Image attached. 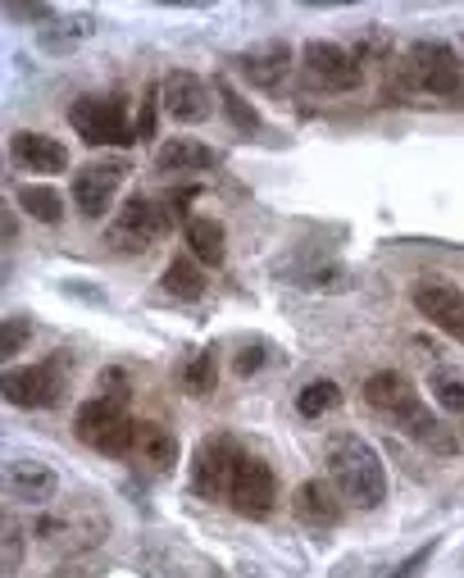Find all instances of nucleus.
<instances>
[{
	"label": "nucleus",
	"instance_id": "f257e3e1",
	"mask_svg": "<svg viewBox=\"0 0 464 578\" xmlns=\"http://www.w3.org/2000/svg\"><path fill=\"white\" fill-rule=\"evenodd\" d=\"M328 479L341 492V501H351V506H360V511H378L387 501L382 455L356 433H337L328 442Z\"/></svg>",
	"mask_w": 464,
	"mask_h": 578
},
{
	"label": "nucleus",
	"instance_id": "f03ea898",
	"mask_svg": "<svg viewBox=\"0 0 464 578\" xmlns=\"http://www.w3.org/2000/svg\"><path fill=\"white\" fill-rule=\"evenodd\" d=\"M73 433L83 438L101 455H128L137 451V419H128V406L92 397L87 406H77L73 414Z\"/></svg>",
	"mask_w": 464,
	"mask_h": 578
},
{
	"label": "nucleus",
	"instance_id": "7ed1b4c3",
	"mask_svg": "<svg viewBox=\"0 0 464 578\" xmlns=\"http://www.w3.org/2000/svg\"><path fill=\"white\" fill-rule=\"evenodd\" d=\"M68 124L87 146H128L137 141V128L128 124L124 96H77L68 105Z\"/></svg>",
	"mask_w": 464,
	"mask_h": 578
},
{
	"label": "nucleus",
	"instance_id": "20e7f679",
	"mask_svg": "<svg viewBox=\"0 0 464 578\" xmlns=\"http://www.w3.org/2000/svg\"><path fill=\"white\" fill-rule=\"evenodd\" d=\"M169 228H173V214L160 201L133 197L109 223V246L119 255H146L160 238H169Z\"/></svg>",
	"mask_w": 464,
	"mask_h": 578
},
{
	"label": "nucleus",
	"instance_id": "39448f33",
	"mask_svg": "<svg viewBox=\"0 0 464 578\" xmlns=\"http://www.w3.org/2000/svg\"><path fill=\"white\" fill-rule=\"evenodd\" d=\"M0 388H6V401L19 410H51V406H60V392H64V356L46 360V365H28V369L10 365Z\"/></svg>",
	"mask_w": 464,
	"mask_h": 578
},
{
	"label": "nucleus",
	"instance_id": "423d86ee",
	"mask_svg": "<svg viewBox=\"0 0 464 578\" xmlns=\"http://www.w3.org/2000/svg\"><path fill=\"white\" fill-rule=\"evenodd\" d=\"M410 78L433 96H464V64L446 42H414L405 55Z\"/></svg>",
	"mask_w": 464,
	"mask_h": 578
},
{
	"label": "nucleus",
	"instance_id": "0eeeda50",
	"mask_svg": "<svg viewBox=\"0 0 464 578\" xmlns=\"http://www.w3.org/2000/svg\"><path fill=\"white\" fill-rule=\"evenodd\" d=\"M228 501L242 519H268L274 515V501H278L274 470H268L260 455H242L238 474H232V487H228Z\"/></svg>",
	"mask_w": 464,
	"mask_h": 578
},
{
	"label": "nucleus",
	"instance_id": "6e6552de",
	"mask_svg": "<svg viewBox=\"0 0 464 578\" xmlns=\"http://www.w3.org/2000/svg\"><path fill=\"white\" fill-rule=\"evenodd\" d=\"M128 178V165L124 160H96V165H83L73 174V206L83 219H105V210H114V197Z\"/></svg>",
	"mask_w": 464,
	"mask_h": 578
},
{
	"label": "nucleus",
	"instance_id": "1a4fd4ad",
	"mask_svg": "<svg viewBox=\"0 0 464 578\" xmlns=\"http://www.w3.org/2000/svg\"><path fill=\"white\" fill-rule=\"evenodd\" d=\"M105 533H109V519H101L96 511H68V515H51L36 524V537L46 547H55L60 556H87Z\"/></svg>",
	"mask_w": 464,
	"mask_h": 578
},
{
	"label": "nucleus",
	"instance_id": "9d476101",
	"mask_svg": "<svg viewBox=\"0 0 464 578\" xmlns=\"http://www.w3.org/2000/svg\"><path fill=\"white\" fill-rule=\"evenodd\" d=\"M300 60H305V73H309V78H315L324 92H356V87L365 83L360 55H351V51L337 46V42H309V46L300 51Z\"/></svg>",
	"mask_w": 464,
	"mask_h": 578
},
{
	"label": "nucleus",
	"instance_id": "9b49d317",
	"mask_svg": "<svg viewBox=\"0 0 464 578\" xmlns=\"http://www.w3.org/2000/svg\"><path fill=\"white\" fill-rule=\"evenodd\" d=\"M414 311L442 328L451 341H464V292L451 279H419L414 283Z\"/></svg>",
	"mask_w": 464,
	"mask_h": 578
},
{
	"label": "nucleus",
	"instance_id": "f8f14e48",
	"mask_svg": "<svg viewBox=\"0 0 464 578\" xmlns=\"http://www.w3.org/2000/svg\"><path fill=\"white\" fill-rule=\"evenodd\" d=\"M238 460H242V451L232 446V438H205L197 446V465H191V487L210 501L228 496L232 474H238Z\"/></svg>",
	"mask_w": 464,
	"mask_h": 578
},
{
	"label": "nucleus",
	"instance_id": "ddd939ff",
	"mask_svg": "<svg viewBox=\"0 0 464 578\" xmlns=\"http://www.w3.org/2000/svg\"><path fill=\"white\" fill-rule=\"evenodd\" d=\"M60 492V474L46 465V460H10L6 465V496L19 501V506H51Z\"/></svg>",
	"mask_w": 464,
	"mask_h": 578
},
{
	"label": "nucleus",
	"instance_id": "4468645a",
	"mask_svg": "<svg viewBox=\"0 0 464 578\" xmlns=\"http://www.w3.org/2000/svg\"><path fill=\"white\" fill-rule=\"evenodd\" d=\"M160 101L169 109V119H178V124H205L210 119V87L197 78V73H187V69L165 73Z\"/></svg>",
	"mask_w": 464,
	"mask_h": 578
},
{
	"label": "nucleus",
	"instance_id": "2eb2a0df",
	"mask_svg": "<svg viewBox=\"0 0 464 578\" xmlns=\"http://www.w3.org/2000/svg\"><path fill=\"white\" fill-rule=\"evenodd\" d=\"M365 401H369V410L382 414L387 423H401L414 406H423L419 392H414V382H410L405 374H397V369H378V374H369V382H365Z\"/></svg>",
	"mask_w": 464,
	"mask_h": 578
},
{
	"label": "nucleus",
	"instance_id": "dca6fc26",
	"mask_svg": "<svg viewBox=\"0 0 464 578\" xmlns=\"http://www.w3.org/2000/svg\"><path fill=\"white\" fill-rule=\"evenodd\" d=\"M292 515L305 524V528H315V533H328L341 524V492L324 479H305L296 492H292Z\"/></svg>",
	"mask_w": 464,
	"mask_h": 578
},
{
	"label": "nucleus",
	"instance_id": "f3484780",
	"mask_svg": "<svg viewBox=\"0 0 464 578\" xmlns=\"http://www.w3.org/2000/svg\"><path fill=\"white\" fill-rule=\"evenodd\" d=\"M242 73H246L251 87H260V92H278V87L292 78V46H287V42L251 46V51L242 55Z\"/></svg>",
	"mask_w": 464,
	"mask_h": 578
},
{
	"label": "nucleus",
	"instance_id": "a211bd4d",
	"mask_svg": "<svg viewBox=\"0 0 464 578\" xmlns=\"http://www.w3.org/2000/svg\"><path fill=\"white\" fill-rule=\"evenodd\" d=\"M10 156L28 174H64L68 169V146L46 137V133H19L14 146H10Z\"/></svg>",
	"mask_w": 464,
	"mask_h": 578
},
{
	"label": "nucleus",
	"instance_id": "6ab92c4d",
	"mask_svg": "<svg viewBox=\"0 0 464 578\" xmlns=\"http://www.w3.org/2000/svg\"><path fill=\"white\" fill-rule=\"evenodd\" d=\"M92 32H96L92 14H55L51 23L36 28V46H42L46 55H55V60H64V55H73L77 46H83Z\"/></svg>",
	"mask_w": 464,
	"mask_h": 578
},
{
	"label": "nucleus",
	"instance_id": "aec40b11",
	"mask_svg": "<svg viewBox=\"0 0 464 578\" xmlns=\"http://www.w3.org/2000/svg\"><path fill=\"white\" fill-rule=\"evenodd\" d=\"M155 165H160L165 174H205V169L219 165V156L197 137H173L155 150Z\"/></svg>",
	"mask_w": 464,
	"mask_h": 578
},
{
	"label": "nucleus",
	"instance_id": "412c9836",
	"mask_svg": "<svg viewBox=\"0 0 464 578\" xmlns=\"http://www.w3.org/2000/svg\"><path fill=\"white\" fill-rule=\"evenodd\" d=\"M397 429L410 438V442H419V446H429V451H437V455H455V433L446 429V423L433 414V406H414Z\"/></svg>",
	"mask_w": 464,
	"mask_h": 578
},
{
	"label": "nucleus",
	"instance_id": "4be33fe9",
	"mask_svg": "<svg viewBox=\"0 0 464 578\" xmlns=\"http://www.w3.org/2000/svg\"><path fill=\"white\" fill-rule=\"evenodd\" d=\"M137 455H141V465H150L155 474H169L178 465V438L165 429V423L141 419L137 423Z\"/></svg>",
	"mask_w": 464,
	"mask_h": 578
},
{
	"label": "nucleus",
	"instance_id": "5701e85b",
	"mask_svg": "<svg viewBox=\"0 0 464 578\" xmlns=\"http://www.w3.org/2000/svg\"><path fill=\"white\" fill-rule=\"evenodd\" d=\"M187 246H191V260H201V264H223V223L210 219V214L187 219Z\"/></svg>",
	"mask_w": 464,
	"mask_h": 578
},
{
	"label": "nucleus",
	"instance_id": "b1692460",
	"mask_svg": "<svg viewBox=\"0 0 464 578\" xmlns=\"http://www.w3.org/2000/svg\"><path fill=\"white\" fill-rule=\"evenodd\" d=\"M19 206L36 219V223H64V197L55 187H42V182H23L19 187Z\"/></svg>",
	"mask_w": 464,
	"mask_h": 578
},
{
	"label": "nucleus",
	"instance_id": "393cba45",
	"mask_svg": "<svg viewBox=\"0 0 464 578\" xmlns=\"http://www.w3.org/2000/svg\"><path fill=\"white\" fill-rule=\"evenodd\" d=\"M160 287H165V296L197 301V296L205 292V274H201V264H197V260H169Z\"/></svg>",
	"mask_w": 464,
	"mask_h": 578
},
{
	"label": "nucleus",
	"instance_id": "a878e982",
	"mask_svg": "<svg viewBox=\"0 0 464 578\" xmlns=\"http://www.w3.org/2000/svg\"><path fill=\"white\" fill-rule=\"evenodd\" d=\"M429 392H433V401H437L446 414L464 419V374H460V369H446V365L429 369Z\"/></svg>",
	"mask_w": 464,
	"mask_h": 578
},
{
	"label": "nucleus",
	"instance_id": "bb28decb",
	"mask_svg": "<svg viewBox=\"0 0 464 578\" xmlns=\"http://www.w3.org/2000/svg\"><path fill=\"white\" fill-rule=\"evenodd\" d=\"M341 406V388L333 378H315V382H305V388L296 392V410L305 414V419H324V414H333Z\"/></svg>",
	"mask_w": 464,
	"mask_h": 578
},
{
	"label": "nucleus",
	"instance_id": "cd10ccee",
	"mask_svg": "<svg viewBox=\"0 0 464 578\" xmlns=\"http://www.w3.org/2000/svg\"><path fill=\"white\" fill-rule=\"evenodd\" d=\"M292 279L305 292H346L351 287V269L346 264H309V269H296Z\"/></svg>",
	"mask_w": 464,
	"mask_h": 578
},
{
	"label": "nucleus",
	"instance_id": "c85d7f7f",
	"mask_svg": "<svg viewBox=\"0 0 464 578\" xmlns=\"http://www.w3.org/2000/svg\"><path fill=\"white\" fill-rule=\"evenodd\" d=\"M214 92H219V105H223V114L232 119V128H238V133H260V109H255L238 87L219 78Z\"/></svg>",
	"mask_w": 464,
	"mask_h": 578
},
{
	"label": "nucleus",
	"instance_id": "c756f323",
	"mask_svg": "<svg viewBox=\"0 0 464 578\" xmlns=\"http://www.w3.org/2000/svg\"><path fill=\"white\" fill-rule=\"evenodd\" d=\"M219 382V365H214V351H197L187 365H182V388L187 397H210Z\"/></svg>",
	"mask_w": 464,
	"mask_h": 578
},
{
	"label": "nucleus",
	"instance_id": "7c9ffc66",
	"mask_svg": "<svg viewBox=\"0 0 464 578\" xmlns=\"http://www.w3.org/2000/svg\"><path fill=\"white\" fill-rule=\"evenodd\" d=\"M101 556L96 551H87V556H64L46 578H101Z\"/></svg>",
	"mask_w": 464,
	"mask_h": 578
},
{
	"label": "nucleus",
	"instance_id": "2f4dec72",
	"mask_svg": "<svg viewBox=\"0 0 464 578\" xmlns=\"http://www.w3.org/2000/svg\"><path fill=\"white\" fill-rule=\"evenodd\" d=\"M32 341V319H23V315H10L6 319V333H0V356H19L23 351V346Z\"/></svg>",
	"mask_w": 464,
	"mask_h": 578
},
{
	"label": "nucleus",
	"instance_id": "473e14b6",
	"mask_svg": "<svg viewBox=\"0 0 464 578\" xmlns=\"http://www.w3.org/2000/svg\"><path fill=\"white\" fill-rule=\"evenodd\" d=\"M96 388H101V397H105V401H119V406H128V378H124L119 369L101 374V382H96Z\"/></svg>",
	"mask_w": 464,
	"mask_h": 578
},
{
	"label": "nucleus",
	"instance_id": "72a5a7b5",
	"mask_svg": "<svg viewBox=\"0 0 464 578\" xmlns=\"http://www.w3.org/2000/svg\"><path fill=\"white\" fill-rule=\"evenodd\" d=\"M19 556H23V528L6 519V574H19Z\"/></svg>",
	"mask_w": 464,
	"mask_h": 578
},
{
	"label": "nucleus",
	"instance_id": "f704fd0d",
	"mask_svg": "<svg viewBox=\"0 0 464 578\" xmlns=\"http://www.w3.org/2000/svg\"><path fill=\"white\" fill-rule=\"evenodd\" d=\"M264 351H268L264 341H255V346H242V351H238V374H242V378L260 374V369H264Z\"/></svg>",
	"mask_w": 464,
	"mask_h": 578
},
{
	"label": "nucleus",
	"instance_id": "c9c22d12",
	"mask_svg": "<svg viewBox=\"0 0 464 578\" xmlns=\"http://www.w3.org/2000/svg\"><path fill=\"white\" fill-rule=\"evenodd\" d=\"M429 556H433V547H423V551H414V556H410V560H405V565H401V569L392 574V578H414V569H419L423 560H429Z\"/></svg>",
	"mask_w": 464,
	"mask_h": 578
},
{
	"label": "nucleus",
	"instance_id": "e433bc0d",
	"mask_svg": "<svg viewBox=\"0 0 464 578\" xmlns=\"http://www.w3.org/2000/svg\"><path fill=\"white\" fill-rule=\"evenodd\" d=\"M460 46H464V36H460Z\"/></svg>",
	"mask_w": 464,
	"mask_h": 578
}]
</instances>
